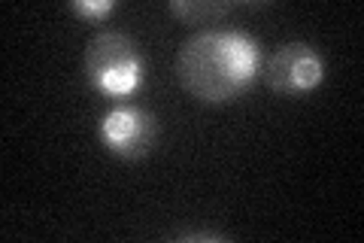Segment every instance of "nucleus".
<instances>
[{
    "label": "nucleus",
    "instance_id": "nucleus-1",
    "mask_svg": "<svg viewBox=\"0 0 364 243\" xmlns=\"http://www.w3.org/2000/svg\"><path fill=\"white\" fill-rule=\"evenodd\" d=\"M258 61V43L243 31H198L179 46L176 76L191 98L222 103L249 88Z\"/></svg>",
    "mask_w": 364,
    "mask_h": 243
},
{
    "label": "nucleus",
    "instance_id": "nucleus-2",
    "mask_svg": "<svg viewBox=\"0 0 364 243\" xmlns=\"http://www.w3.org/2000/svg\"><path fill=\"white\" fill-rule=\"evenodd\" d=\"M85 76L109 98H128L140 88L143 58L128 33L100 31L85 49Z\"/></svg>",
    "mask_w": 364,
    "mask_h": 243
},
{
    "label": "nucleus",
    "instance_id": "nucleus-3",
    "mask_svg": "<svg viewBox=\"0 0 364 243\" xmlns=\"http://www.w3.org/2000/svg\"><path fill=\"white\" fill-rule=\"evenodd\" d=\"M322 58L310 43H286L267 58L264 83L277 95H304L322 83Z\"/></svg>",
    "mask_w": 364,
    "mask_h": 243
},
{
    "label": "nucleus",
    "instance_id": "nucleus-4",
    "mask_svg": "<svg viewBox=\"0 0 364 243\" xmlns=\"http://www.w3.org/2000/svg\"><path fill=\"white\" fill-rule=\"evenodd\" d=\"M100 140L112 155L136 161L152 152L158 140V122L140 107H116L100 119Z\"/></svg>",
    "mask_w": 364,
    "mask_h": 243
},
{
    "label": "nucleus",
    "instance_id": "nucleus-5",
    "mask_svg": "<svg viewBox=\"0 0 364 243\" xmlns=\"http://www.w3.org/2000/svg\"><path fill=\"white\" fill-rule=\"evenodd\" d=\"M228 9H231V4H213V0H207V4H188V0H182V4H179V0H173V4H170V13L191 21V25H200V21H215V19H222Z\"/></svg>",
    "mask_w": 364,
    "mask_h": 243
},
{
    "label": "nucleus",
    "instance_id": "nucleus-6",
    "mask_svg": "<svg viewBox=\"0 0 364 243\" xmlns=\"http://www.w3.org/2000/svg\"><path fill=\"white\" fill-rule=\"evenodd\" d=\"M70 9L82 19H100V16H109L116 9V4L112 0H76Z\"/></svg>",
    "mask_w": 364,
    "mask_h": 243
}]
</instances>
